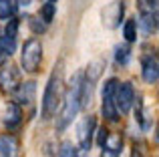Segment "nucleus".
<instances>
[{"label":"nucleus","instance_id":"1","mask_svg":"<svg viewBox=\"0 0 159 157\" xmlns=\"http://www.w3.org/2000/svg\"><path fill=\"white\" fill-rule=\"evenodd\" d=\"M62 101V61L54 67L51 78L47 83V89L43 95V119H51L57 115V109Z\"/></svg>","mask_w":159,"mask_h":157},{"label":"nucleus","instance_id":"2","mask_svg":"<svg viewBox=\"0 0 159 157\" xmlns=\"http://www.w3.org/2000/svg\"><path fill=\"white\" fill-rule=\"evenodd\" d=\"M43 61V44L39 38H28L22 47V55H20V65L26 73H36Z\"/></svg>","mask_w":159,"mask_h":157},{"label":"nucleus","instance_id":"3","mask_svg":"<svg viewBox=\"0 0 159 157\" xmlns=\"http://www.w3.org/2000/svg\"><path fill=\"white\" fill-rule=\"evenodd\" d=\"M123 14H125L123 0H115V2L107 4L101 10V20L107 28H117L121 24V20H123Z\"/></svg>","mask_w":159,"mask_h":157},{"label":"nucleus","instance_id":"4","mask_svg":"<svg viewBox=\"0 0 159 157\" xmlns=\"http://www.w3.org/2000/svg\"><path fill=\"white\" fill-rule=\"evenodd\" d=\"M113 99H115L117 109H119L121 113H127L133 107V103H135V89H133V85L131 83H119Z\"/></svg>","mask_w":159,"mask_h":157},{"label":"nucleus","instance_id":"5","mask_svg":"<svg viewBox=\"0 0 159 157\" xmlns=\"http://www.w3.org/2000/svg\"><path fill=\"white\" fill-rule=\"evenodd\" d=\"M141 75H143L145 83H149V85H155L157 78H159V65H157V56L155 52H151V55H145L143 61H141Z\"/></svg>","mask_w":159,"mask_h":157},{"label":"nucleus","instance_id":"6","mask_svg":"<svg viewBox=\"0 0 159 157\" xmlns=\"http://www.w3.org/2000/svg\"><path fill=\"white\" fill-rule=\"evenodd\" d=\"M20 85V71L16 67H4L0 69V87L4 91H14Z\"/></svg>","mask_w":159,"mask_h":157},{"label":"nucleus","instance_id":"7","mask_svg":"<svg viewBox=\"0 0 159 157\" xmlns=\"http://www.w3.org/2000/svg\"><path fill=\"white\" fill-rule=\"evenodd\" d=\"M79 143H81V149L83 151H89L91 149V137H93V131H95V117H87L85 121L79 125Z\"/></svg>","mask_w":159,"mask_h":157},{"label":"nucleus","instance_id":"8","mask_svg":"<svg viewBox=\"0 0 159 157\" xmlns=\"http://www.w3.org/2000/svg\"><path fill=\"white\" fill-rule=\"evenodd\" d=\"M34 93H36V83L28 81V83H20L12 95H14V103L16 105H22V103H30L34 99Z\"/></svg>","mask_w":159,"mask_h":157},{"label":"nucleus","instance_id":"9","mask_svg":"<svg viewBox=\"0 0 159 157\" xmlns=\"http://www.w3.org/2000/svg\"><path fill=\"white\" fill-rule=\"evenodd\" d=\"M20 143L12 135H0V157H18Z\"/></svg>","mask_w":159,"mask_h":157},{"label":"nucleus","instance_id":"10","mask_svg":"<svg viewBox=\"0 0 159 157\" xmlns=\"http://www.w3.org/2000/svg\"><path fill=\"white\" fill-rule=\"evenodd\" d=\"M22 123V111H20V105L16 103H6L4 107V125L8 129H14Z\"/></svg>","mask_w":159,"mask_h":157},{"label":"nucleus","instance_id":"11","mask_svg":"<svg viewBox=\"0 0 159 157\" xmlns=\"http://www.w3.org/2000/svg\"><path fill=\"white\" fill-rule=\"evenodd\" d=\"M103 117L107 119L109 123H117L119 121V109L115 105V99L113 97H103Z\"/></svg>","mask_w":159,"mask_h":157},{"label":"nucleus","instance_id":"12","mask_svg":"<svg viewBox=\"0 0 159 157\" xmlns=\"http://www.w3.org/2000/svg\"><path fill=\"white\" fill-rule=\"evenodd\" d=\"M105 69V61L97 59V61H91L89 67H87V81L89 83H97L101 78V73Z\"/></svg>","mask_w":159,"mask_h":157},{"label":"nucleus","instance_id":"13","mask_svg":"<svg viewBox=\"0 0 159 157\" xmlns=\"http://www.w3.org/2000/svg\"><path fill=\"white\" fill-rule=\"evenodd\" d=\"M141 26L145 28L147 34L155 32L157 30V10L155 12H143L141 14Z\"/></svg>","mask_w":159,"mask_h":157},{"label":"nucleus","instance_id":"14","mask_svg":"<svg viewBox=\"0 0 159 157\" xmlns=\"http://www.w3.org/2000/svg\"><path fill=\"white\" fill-rule=\"evenodd\" d=\"M123 36H125L127 43H135V40H137V20H133V18L125 20V24H123Z\"/></svg>","mask_w":159,"mask_h":157},{"label":"nucleus","instance_id":"15","mask_svg":"<svg viewBox=\"0 0 159 157\" xmlns=\"http://www.w3.org/2000/svg\"><path fill=\"white\" fill-rule=\"evenodd\" d=\"M16 14V4L12 0H0V20H8Z\"/></svg>","mask_w":159,"mask_h":157},{"label":"nucleus","instance_id":"16","mask_svg":"<svg viewBox=\"0 0 159 157\" xmlns=\"http://www.w3.org/2000/svg\"><path fill=\"white\" fill-rule=\"evenodd\" d=\"M103 147L119 155V153H121V147H123V139H121V135L109 133V137H107V141H105V145H103Z\"/></svg>","mask_w":159,"mask_h":157},{"label":"nucleus","instance_id":"17","mask_svg":"<svg viewBox=\"0 0 159 157\" xmlns=\"http://www.w3.org/2000/svg\"><path fill=\"white\" fill-rule=\"evenodd\" d=\"M54 14H57V2H47L43 4V8H40V18L44 20V22H51L54 18Z\"/></svg>","mask_w":159,"mask_h":157},{"label":"nucleus","instance_id":"18","mask_svg":"<svg viewBox=\"0 0 159 157\" xmlns=\"http://www.w3.org/2000/svg\"><path fill=\"white\" fill-rule=\"evenodd\" d=\"M115 59L119 65H127L129 59H131V48L129 47H117L115 48Z\"/></svg>","mask_w":159,"mask_h":157},{"label":"nucleus","instance_id":"19","mask_svg":"<svg viewBox=\"0 0 159 157\" xmlns=\"http://www.w3.org/2000/svg\"><path fill=\"white\" fill-rule=\"evenodd\" d=\"M28 24H30V28H32V32H36V34H43L44 30H47V22H40V18H36V16H30L28 18Z\"/></svg>","mask_w":159,"mask_h":157},{"label":"nucleus","instance_id":"20","mask_svg":"<svg viewBox=\"0 0 159 157\" xmlns=\"http://www.w3.org/2000/svg\"><path fill=\"white\" fill-rule=\"evenodd\" d=\"M117 85H119L117 78H109V81H105V85H103V97H115Z\"/></svg>","mask_w":159,"mask_h":157},{"label":"nucleus","instance_id":"21","mask_svg":"<svg viewBox=\"0 0 159 157\" xmlns=\"http://www.w3.org/2000/svg\"><path fill=\"white\" fill-rule=\"evenodd\" d=\"M137 6H139L141 14L143 12H155L157 10V0H137Z\"/></svg>","mask_w":159,"mask_h":157},{"label":"nucleus","instance_id":"22","mask_svg":"<svg viewBox=\"0 0 159 157\" xmlns=\"http://www.w3.org/2000/svg\"><path fill=\"white\" fill-rule=\"evenodd\" d=\"M58 157H79V153H77V149H75L69 141H65L61 145V149H58Z\"/></svg>","mask_w":159,"mask_h":157},{"label":"nucleus","instance_id":"23","mask_svg":"<svg viewBox=\"0 0 159 157\" xmlns=\"http://www.w3.org/2000/svg\"><path fill=\"white\" fill-rule=\"evenodd\" d=\"M109 133H111V131H109L107 129V127H101V129H99L97 131V143H99V145H105V141H107V137H109Z\"/></svg>","mask_w":159,"mask_h":157},{"label":"nucleus","instance_id":"24","mask_svg":"<svg viewBox=\"0 0 159 157\" xmlns=\"http://www.w3.org/2000/svg\"><path fill=\"white\" fill-rule=\"evenodd\" d=\"M6 59H8V55H6V52L2 51V48H0V67H4V63H6Z\"/></svg>","mask_w":159,"mask_h":157},{"label":"nucleus","instance_id":"25","mask_svg":"<svg viewBox=\"0 0 159 157\" xmlns=\"http://www.w3.org/2000/svg\"><path fill=\"white\" fill-rule=\"evenodd\" d=\"M30 2H32V0H16V4H18V6H28Z\"/></svg>","mask_w":159,"mask_h":157},{"label":"nucleus","instance_id":"26","mask_svg":"<svg viewBox=\"0 0 159 157\" xmlns=\"http://www.w3.org/2000/svg\"><path fill=\"white\" fill-rule=\"evenodd\" d=\"M103 157H117V153H113V151L105 149V151H103Z\"/></svg>","mask_w":159,"mask_h":157},{"label":"nucleus","instance_id":"27","mask_svg":"<svg viewBox=\"0 0 159 157\" xmlns=\"http://www.w3.org/2000/svg\"><path fill=\"white\" fill-rule=\"evenodd\" d=\"M133 157H141V155H139V153H137V151H135V153H133Z\"/></svg>","mask_w":159,"mask_h":157},{"label":"nucleus","instance_id":"28","mask_svg":"<svg viewBox=\"0 0 159 157\" xmlns=\"http://www.w3.org/2000/svg\"><path fill=\"white\" fill-rule=\"evenodd\" d=\"M47 2H57V0H47Z\"/></svg>","mask_w":159,"mask_h":157}]
</instances>
